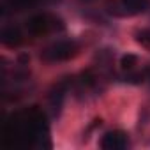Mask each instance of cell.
I'll list each match as a JSON object with an SVG mask.
<instances>
[{
  "mask_svg": "<svg viewBox=\"0 0 150 150\" xmlns=\"http://www.w3.org/2000/svg\"><path fill=\"white\" fill-rule=\"evenodd\" d=\"M145 76H146V78H148V80H150V67H148V69H146V71H145Z\"/></svg>",
  "mask_w": 150,
  "mask_h": 150,
  "instance_id": "ba28073f",
  "label": "cell"
},
{
  "mask_svg": "<svg viewBox=\"0 0 150 150\" xmlns=\"http://www.w3.org/2000/svg\"><path fill=\"white\" fill-rule=\"evenodd\" d=\"M150 7V0H120L122 16H138Z\"/></svg>",
  "mask_w": 150,
  "mask_h": 150,
  "instance_id": "277c9868",
  "label": "cell"
},
{
  "mask_svg": "<svg viewBox=\"0 0 150 150\" xmlns=\"http://www.w3.org/2000/svg\"><path fill=\"white\" fill-rule=\"evenodd\" d=\"M80 51V46L76 41L72 39H60L53 44H50L48 48L42 50L41 53V58L44 62H50V64H55V62H65L72 57H76Z\"/></svg>",
  "mask_w": 150,
  "mask_h": 150,
  "instance_id": "6da1fadb",
  "label": "cell"
},
{
  "mask_svg": "<svg viewBox=\"0 0 150 150\" xmlns=\"http://www.w3.org/2000/svg\"><path fill=\"white\" fill-rule=\"evenodd\" d=\"M57 23H60V20L50 16V14H35L32 18H28L27 21V32L34 37H41L50 34L51 30L57 28Z\"/></svg>",
  "mask_w": 150,
  "mask_h": 150,
  "instance_id": "7a4b0ae2",
  "label": "cell"
},
{
  "mask_svg": "<svg viewBox=\"0 0 150 150\" xmlns=\"http://www.w3.org/2000/svg\"><path fill=\"white\" fill-rule=\"evenodd\" d=\"M136 62H138V57L136 55H124L122 57V60H120V65L124 67V69H131L132 65H136Z\"/></svg>",
  "mask_w": 150,
  "mask_h": 150,
  "instance_id": "52a82bcc",
  "label": "cell"
},
{
  "mask_svg": "<svg viewBox=\"0 0 150 150\" xmlns=\"http://www.w3.org/2000/svg\"><path fill=\"white\" fill-rule=\"evenodd\" d=\"M99 145L103 150H124L129 145V136H127V132H124L120 129L110 131L103 136Z\"/></svg>",
  "mask_w": 150,
  "mask_h": 150,
  "instance_id": "3957f363",
  "label": "cell"
},
{
  "mask_svg": "<svg viewBox=\"0 0 150 150\" xmlns=\"http://www.w3.org/2000/svg\"><path fill=\"white\" fill-rule=\"evenodd\" d=\"M0 39H2V44L7 46V48H16L21 44V34L18 28L14 27H9V28H4L2 34H0Z\"/></svg>",
  "mask_w": 150,
  "mask_h": 150,
  "instance_id": "5b68a950",
  "label": "cell"
},
{
  "mask_svg": "<svg viewBox=\"0 0 150 150\" xmlns=\"http://www.w3.org/2000/svg\"><path fill=\"white\" fill-rule=\"evenodd\" d=\"M134 41L138 44H141L143 48L150 50V28H141L134 34Z\"/></svg>",
  "mask_w": 150,
  "mask_h": 150,
  "instance_id": "8992f818",
  "label": "cell"
}]
</instances>
